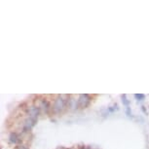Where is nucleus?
Segmentation results:
<instances>
[{
  "mask_svg": "<svg viewBox=\"0 0 149 149\" xmlns=\"http://www.w3.org/2000/svg\"><path fill=\"white\" fill-rule=\"evenodd\" d=\"M70 97L67 95H58V97L55 100L54 105H53V112L55 114L61 113L64 108L68 105Z\"/></svg>",
  "mask_w": 149,
  "mask_h": 149,
  "instance_id": "nucleus-1",
  "label": "nucleus"
},
{
  "mask_svg": "<svg viewBox=\"0 0 149 149\" xmlns=\"http://www.w3.org/2000/svg\"><path fill=\"white\" fill-rule=\"evenodd\" d=\"M92 102L91 95L88 94H82L79 95V98L76 102V104H75V109H85L90 105V103Z\"/></svg>",
  "mask_w": 149,
  "mask_h": 149,
  "instance_id": "nucleus-2",
  "label": "nucleus"
},
{
  "mask_svg": "<svg viewBox=\"0 0 149 149\" xmlns=\"http://www.w3.org/2000/svg\"><path fill=\"white\" fill-rule=\"evenodd\" d=\"M39 107H40V109H43L44 113L45 114H48L50 111V103L48 102L47 100H42L40 102V104H39Z\"/></svg>",
  "mask_w": 149,
  "mask_h": 149,
  "instance_id": "nucleus-3",
  "label": "nucleus"
},
{
  "mask_svg": "<svg viewBox=\"0 0 149 149\" xmlns=\"http://www.w3.org/2000/svg\"><path fill=\"white\" fill-rule=\"evenodd\" d=\"M9 141L11 143H14V144H18L19 142H21V140H19L18 134L16 133H11L9 136Z\"/></svg>",
  "mask_w": 149,
  "mask_h": 149,
  "instance_id": "nucleus-4",
  "label": "nucleus"
},
{
  "mask_svg": "<svg viewBox=\"0 0 149 149\" xmlns=\"http://www.w3.org/2000/svg\"><path fill=\"white\" fill-rule=\"evenodd\" d=\"M122 103H123V105L126 106V108L130 107V102H129V100L127 98V95L125 94L122 95Z\"/></svg>",
  "mask_w": 149,
  "mask_h": 149,
  "instance_id": "nucleus-5",
  "label": "nucleus"
},
{
  "mask_svg": "<svg viewBox=\"0 0 149 149\" xmlns=\"http://www.w3.org/2000/svg\"><path fill=\"white\" fill-rule=\"evenodd\" d=\"M134 97L136 98V100H139V102H140V100H143L145 98V95L143 94H136L134 95Z\"/></svg>",
  "mask_w": 149,
  "mask_h": 149,
  "instance_id": "nucleus-6",
  "label": "nucleus"
},
{
  "mask_svg": "<svg viewBox=\"0 0 149 149\" xmlns=\"http://www.w3.org/2000/svg\"><path fill=\"white\" fill-rule=\"evenodd\" d=\"M117 110H119V107H118L117 104H114L113 106H110V107H108V111L109 112H115V111H117Z\"/></svg>",
  "mask_w": 149,
  "mask_h": 149,
  "instance_id": "nucleus-7",
  "label": "nucleus"
},
{
  "mask_svg": "<svg viewBox=\"0 0 149 149\" xmlns=\"http://www.w3.org/2000/svg\"><path fill=\"white\" fill-rule=\"evenodd\" d=\"M126 115H127L129 118H133V114H132L131 107H127V108H126Z\"/></svg>",
  "mask_w": 149,
  "mask_h": 149,
  "instance_id": "nucleus-8",
  "label": "nucleus"
},
{
  "mask_svg": "<svg viewBox=\"0 0 149 149\" xmlns=\"http://www.w3.org/2000/svg\"><path fill=\"white\" fill-rule=\"evenodd\" d=\"M141 111H142L145 115H147V110H146V107H145V106H143V105L141 106Z\"/></svg>",
  "mask_w": 149,
  "mask_h": 149,
  "instance_id": "nucleus-9",
  "label": "nucleus"
}]
</instances>
